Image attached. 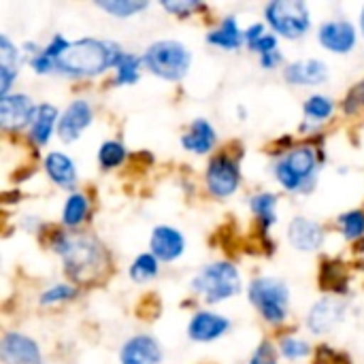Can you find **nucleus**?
<instances>
[{"instance_id":"9b49d317","label":"nucleus","mask_w":364,"mask_h":364,"mask_svg":"<svg viewBox=\"0 0 364 364\" xmlns=\"http://www.w3.org/2000/svg\"><path fill=\"white\" fill-rule=\"evenodd\" d=\"M0 358L4 364H43L36 341L21 333H4L0 341Z\"/></svg>"},{"instance_id":"cd10ccee","label":"nucleus","mask_w":364,"mask_h":364,"mask_svg":"<svg viewBox=\"0 0 364 364\" xmlns=\"http://www.w3.org/2000/svg\"><path fill=\"white\" fill-rule=\"evenodd\" d=\"M158 264H160V260L151 252L136 256V260L130 264V271H128L130 273V279L136 282V284H143V282L154 279L158 275Z\"/></svg>"},{"instance_id":"6ab92c4d","label":"nucleus","mask_w":364,"mask_h":364,"mask_svg":"<svg viewBox=\"0 0 364 364\" xmlns=\"http://www.w3.org/2000/svg\"><path fill=\"white\" fill-rule=\"evenodd\" d=\"M215 141H218L215 128L207 119L198 117V119H194L190 124L188 132H183L181 147L192 151V154H196V156H205V154H209L215 147Z\"/></svg>"},{"instance_id":"2eb2a0df","label":"nucleus","mask_w":364,"mask_h":364,"mask_svg":"<svg viewBox=\"0 0 364 364\" xmlns=\"http://www.w3.org/2000/svg\"><path fill=\"white\" fill-rule=\"evenodd\" d=\"M228 328H230L228 318H224L220 314H213V311H198L190 320L188 335L196 343H211V341L220 339L222 335H226Z\"/></svg>"},{"instance_id":"473e14b6","label":"nucleus","mask_w":364,"mask_h":364,"mask_svg":"<svg viewBox=\"0 0 364 364\" xmlns=\"http://www.w3.org/2000/svg\"><path fill=\"white\" fill-rule=\"evenodd\" d=\"M77 296V288L68 286V284H58L53 288H47L41 294V305H55V303H64Z\"/></svg>"},{"instance_id":"4c0bfd02","label":"nucleus","mask_w":364,"mask_h":364,"mask_svg":"<svg viewBox=\"0 0 364 364\" xmlns=\"http://www.w3.org/2000/svg\"><path fill=\"white\" fill-rule=\"evenodd\" d=\"M282 62H284V55H282V51H279V49H275V51H271V53L260 55V66H262V68H267V70L277 68Z\"/></svg>"},{"instance_id":"ddd939ff","label":"nucleus","mask_w":364,"mask_h":364,"mask_svg":"<svg viewBox=\"0 0 364 364\" xmlns=\"http://www.w3.org/2000/svg\"><path fill=\"white\" fill-rule=\"evenodd\" d=\"M94 111L87 100H73L58 122V134L64 143H73L81 136V132L92 124Z\"/></svg>"},{"instance_id":"39448f33","label":"nucleus","mask_w":364,"mask_h":364,"mask_svg":"<svg viewBox=\"0 0 364 364\" xmlns=\"http://www.w3.org/2000/svg\"><path fill=\"white\" fill-rule=\"evenodd\" d=\"M192 290L207 303H220L241 292V275L232 262L215 260L198 271Z\"/></svg>"},{"instance_id":"ea45409f","label":"nucleus","mask_w":364,"mask_h":364,"mask_svg":"<svg viewBox=\"0 0 364 364\" xmlns=\"http://www.w3.org/2000/svg\"><path fill=\"white\" fill-rule=\"evenodd\" d=\"M360 30H363V36H364V6H363V13H360Z\"/></svg>"},{"instance_id":"72a5a7b5","label":"nucleus","mask_w":364,"mask_h":364,"mask_svg":"<svg viewBox=\"0 0 364 364\" xmlns=\"http://www.w3.org/2000/svg\"><path fill=\"white\" fill-rule=\"evenodd\" d=\"M164 11L177 15V17H190L192 13L196 11H205L207 6L203 2H196V0H183V2H162Z\"/></svg>"},{"instance_id":"7ed1b4c3","label":"nucleus","mask_w":364,"mask_h":364,"mask_svg":"<svg viewBox=\"0 0 364 364\" xmlns=\"http://www.w3.org/2000/svg\"><path fill=\"white\" fill-rule=\"evenodd\" d=\"M192 64L190 49L179 41H156L143 53V66L166 81H181Z\"/></svg>"},{"instance_id":"4be33fe9","label":"nucleus","mask_w":364,"mask_h":364,"mask_svg":"<svg viewBox=\"0 0 364 364\" xmlns=\"http://www.w3.org/2000/svg\"><path fill=\"white\" fill-rule=\"evenodd\" d=\"M58 122H60V115H58V109L53 105H47V102L38 105L34 119L30 124V141L36 145H45L51 139Z\"/></svg>"},{"instance_id":"f3484780","label":"nucleus","mask_w":364,"mask_h":364,"mask_svg":"<svg viewBox=\"0 0 364 364\" xmlns=\"http://www.w3.org/2000/svg\"><path fill=\"white\" fill-rule=\"evenodd\" d=\"M149 250L160 262H173L177 260L186 250V239L177 228L171 226H158L151 232Z\"/></svg>"},{"instance_id":"c756f323","label":"nucleus","mask_w":364,"mask_h":364,"mask_svg":"<svg viewBox=\"0 0 364 364\" xmlns=\"http://www.w3.org/2000/svg\"><path fill=\"white\" fill-rule=\"evenodd\" d=\"M96 6L111 13L113 17L126 19V17H130L134 13L145 11L149 4L147 2H134V0H102V2H96Z\"/></svg>"},{"instance_id":"f03ea898","label":"nucleus","mask_w":364,"mask_h":364,"mask_svg":"<svg viewBox=\"0 0 364 364\" xmlns=\"http://www.w3.org/2000/svg\"><path fill=\"white\" fill-rule=\"evenodd\" d=\"M122 47L100 38H79L58 60V73L68 77H96L109 68H115L122 58Z\"/></svg>"},{"instance_id":"f8f14e48","label":"nucleus","mask_w":364,"mask_h":364,"mask_svg":"<svg viewBox=\"0 0 364 364\" xmlns=\"http://www.w3.org/2000/svg\"><path fill=\"white\" fill-rule=\"evenodd\" d=\"M343 316H346V303L337 296H326L311 307L307 316V326L314 335H326L341 324Z\"/></svg>"},{"instance_id":"1a4fd4ad","label":"nucleus","mask_w":364,"mask_h":364,"mask_svg":"<svg viewBox=\"0 0 364 364\" xmlns=\"http://www.w3.org/2000/svg\"><path fill=\"white\" fill-rule=\"evenodd\" d=\"M36 107L26 94H9L0 98V124L4 130H21L32 124Z\"/></svg>"},{"instance_id":"0eeeda50","label":"nucleus","mask_w":364,"mask_h":364,"mask_svg":"<svg viewBox=\"0 0 364 364\" xmlns=\"http://www.w3.org/2000/svg\"><path fill=\"white\" fill-rule=\"evenodd\" d=\"M264 17L277 34L290 41L305 36L311 28L309 6L301 0H273L264 6Z\"/></svg>"},{"instance_id":"c9c22d12","label":"nucleus","mask_w":364,"mask_h":364,"mask_svg":"<svg viewBox=\"0 0 364 364\" xmlns=\"http://www.w3.org/2000/svg\"><path fill=\"white\" fill-rule=\"evenodd\" d=\"M275 49H277V36H275V34H264V36L252 47V51H258L260 55L271 53V51H275Z\"/></svg>"},{"instance_id":"58836bf2","label":"nucleus","mask_w":364,"mask_h":364,"mask_svg":"<svg viewBox=\"0 0 364 364\" xmlns=\"http://www.w3.org/2000/svg\"><path fill=\"white\" fill-rule=\"evenodd\" d=\"M356 94H358L360 102H363V105H364V81H363V83H360V85H358V87H356Z\"/></svg>"},{"instance_id":"423d86ee","label":"nucleus","mask_w":364,"mask_h":364,"mask_svg":"<svg viewBox=\"0 0 364 364\" xmlns=\"http://www.w3.org/2000/svg\"><path fill=\"white\" fill-rule=\"evenodd\" d=\"M250 303L258 309V314L273 326H279L288 318L290 307V290L282 279L275 277H258L250 284L247 290Z\"/></svg>"},{"instance_id":"a211bd4d","label":"nucleus","mask_w":364,"mask_h":364,"mask_svg":"<svg viewBox=\"0 0 364 364\" xmlns=\"http://www.w3.org/2000/svg\"><path fill=\"white\" fill-rule=\"evenodd\" d=\"M284 79L290 85H320L328 79V66L322 60H299L284 68Z\"/></svg>"},{"instance_id":"9d476101","label":"nucleus","mask_w":364,"mask_h":364,"mask_svg":"<svg viewBox=\"0 0 364 364\" xmlns=\"http://www.w3.org/2000/svg\"><path fill=\"white\" fill-rule=\"evenodd\" d=\"M356 28L348 19L324 21L318 30V41L331 53H350L356 47Z\"/></svg>"},{"instance_id":"dca6fc26","label":"nucleus","mask_w":364,"mask_h":364,"mask_svg":"<svg viewBox=\"0 0 364 364\" xmlns=\"http://www.w3.org/2000/svg\"><path fill=\"white\" fill-rule=\"evenodd\" d=\"M324 228L307 218H294L288 226V241L299 252H316L324 243Z\"/></svg>"},{"instance_id":"6e6552de","label":"nucleus","mask_w":364,"mask_h":364,"mask_svg":"<svg viewBox=\"0 0 364 364\" xmlns=\"http://www.w3.org/2000/svg\"><path fill=\"white\" fill-rule=\"evenodd\" d=\"M207 190L215 196V198H228L237 192L239 183H241V171L235 158H230L228 154H220L215 158H211L209 166H207Z\"/></svg>"},{"instance_id":"bb28decb","label":"nucleus","mask_w":364,"mask_h":364,"mask_svg":"<svg viewBox=\"0 0 364 364\" xmlns=\"http://www.w3.org/2000/svg\"><path fill=\"white\" fill-rule=\"evenodd\" d=\"M303 113L309 122H326L335 113V102L324 94H314L305 100Z\"/></svg>"},{"instance_id":"aec40b11","label":"nucleus","mask_w":364,"mask_h":364,"mask_svg":"<svg viewBox=\"0 0 364 364\" xmlns=\"http://www.w3.org/2000/svg\"><path fill=\"white\" fill-rule=\"evenodd\" d=\"M21 49H17L6 34H0V98L9 96V90L23 62Z\"/></svg>"},{"instance_id":"e433bc0d","label":"nucleus","mask_w":364,"mask_h":364,"mask_svg":"<svg viewBox=\"0 0 364 364\" xmlns=\"http://www.w3.org/2000/svg\"><path fill=\"white\" fill-rule=\"evenodd\" d=\"M264 34H267V32H264V26H262V23H252V26L245 30V43H247V47L252 49Z\"/></svg>"},{"instance_id":"20e7f679","label":"nucleus","mask_w":364,"mask_h":364,"mask_svg":"<svg viewBox=\"0 0 364 364\" xmlns=\"http://www.w3.org/2000/svg\"><path fill=\"white\" fill-rule=\"evenodd\" d=\"M318 173V151L309 145L288 149L275 164V177L288 192L309 190Z\"/></svg>"},{"instance_id":"5701e85b","label":"nucleus","mask_w":364,"mask_h":364,"mask_svg":"<svg viewBox=\"0 0 364 364\" xmlns=\"http://www.w3.org/2000/svg\"><path fill=\"white\" fill-rule=\"evenodd\" d=\"M207 41L222 49H239L241 43L245 41V32L239 28L237 19L232 15H228L215 30H211L207 34Z\"/></svg>"},{"instance_id":"f704fd0d","label":"nucleus","mask_w":364,"mask_h":364,"mask_svg":"<svg viewBox=\"0 0 364 364\" xmlns=\"http://www.w3.org/2000/svg\"><path fill=\"white\" fill-rule=\"evenodd\" d=\"M250 364H277V358H275V348L269 343V341H262L260 348L254 352Z\"/></svg>"},{"instance_id":"b1692460","label":"nucleus","mask_w":364,"mask_h":364,"mask_svg":"<svg viewBox=\"0 0 364 364\" xmlns=\"http://www.w3.org/2000/svg\"><path fill=\"white\" fill-rule=\"evenodd\" d=\"M87 211H90V200H87V196L81 194V192H73V194L66 198V203H64V209H62V224H64L66 228H77V226L85 220Z\"/></svg>"},{"instance_id":"393cba45","label":"nucleus","mask_w":364,"mask_h":364,"mask_svg":"<svg viewBox=\"0 0 364 364\" xmlns=\"http://www.w3.org/2000/svg\"><path fill=\"white\" fill-rule=\"evenodd\" d=\"M250 207L264 228H271L277 222V196L275 194L260 192L250 200Z\"/></svg>"},{"instance_id":"a878e982","label":"nucleus","mask_w":364,"mask_h":364,"mask_svg":"<svg viewBox=\"0 0 364 364\" xmlns=\"http://www.w3.org/2000/svg\"><path fill=\"white\" fill-rule=\"evenodd\" d=\"M141 64L143 58H136L134 53H122V58L115 64V83L119 85H132L141 77Z\"/></svg>"},{"instance_id":"4468645a","label":"nucleus","mask_w":364,"mask_h":364,"mask_svg":"<svg viewBox=\"0 0 364 364\" xmlns=\"http://www.w3.org/2000/svg\"><path fill=\"white\" fill-rule=\"evenodd\" d=\"M162 348L149 335L130 337L119 350V364H160Z\"/></svg>"},{"instance_id":"2f4dec72","label":"nucleus","mask_w":364,"mask_h":364,"mask_svg":"<svg viewBox=\"0 0 364 364\" xmlns=\"http://www.w3.org/2000/svg\"><path fill=\"white\" fill-rule=\"evenodd\" d=\"M279 352L288 360H301V358L309 356L311 348H309L307 341H303L299 337H284L282 343H279Z\"/></svg>"},{"instance_id":"c85d7f7f","label":"nucleus","mask_w":364,"mask_h":364,"mask_svg":"<svg viewBox=\"0 0 364 364\" xmlns=\"http://www.w3.org/2000/svg\"><path fill=\"white\" fill-rule=\"evenodd\" d=\"M126 160V147L119 141H107L98 147V164L105 171L117 168Z\"/></svg>"},{"instance_id":"412c9836","label":"nucleus","mask_w":364,"mask_h":364,"mask_svg":"<svg viewBox=\"0 0 364 364\" xmlns=\"http://www.w3.org/2000/svg\"><path fill=\"white\" fill-rule=\"evenodd\" d=\"M45 171L49 175V179L53 183H58L60 188H66V190H73L75 183H77V166L75 162L62 154V151H51L47 154L45 158Z\"/></svg>"},{"instance_id":"f257e3e1","label":"nucleus","mask_w":364,"mask_h":364,"mask_svg":"<svg viewBox=\"0 0 364 364\" xmlns=\"http://www.w3.org/2000/svg\"><path fill=\"white\" fill-rule=\"evenodd\" d=\"M53 250L60 254L64 271L73 282H92L107 271V252L94 237L58 232Z\"/></svg>"},{"instance_id":"7c9ffc66","label":"nucleus","mask_w":364,"mask_h":364,"mask_svg":"<svg viewBox=\"0 0 364 364\" xmlns=\"http://www.w3.org/2000/svg\"><path fill=\"white\" fill-rule=\"evenodd\" d=\"M339 228L348 241H358L364 237V211H348L339 215Z\"/></svg>"}]
</instances>
